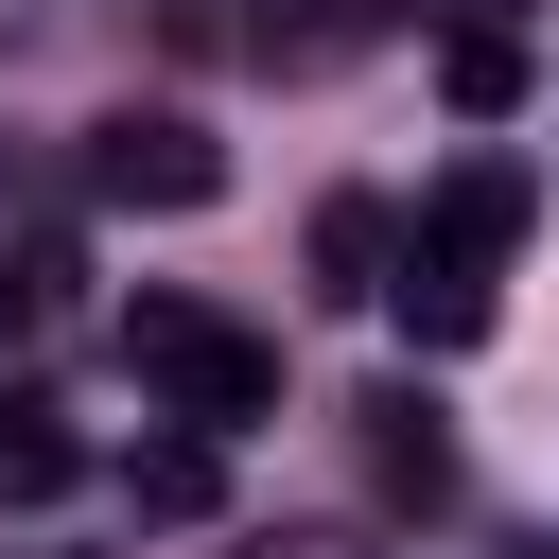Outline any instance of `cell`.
Listing matches in <instances>:
<instances>
[{
    "label": "cell",
    "instance_id": "6da1fadb",
    "mask_svg": "<svg viewBox=\"0 0 559 559\" xmlns=\"http://www.w3.org/2000/svg\"><path fill=\"white\" fill-rule=\"evenodd\" d=\"M122 367L157 384L175 437H245V419H280V349H262L245 314H210V297H140V314H122Z\"/></svg>",
    "mask_w": 559,
    "mask_h": 559
},
{
    "label": "cell",
    "instance_id": "7a4b0ae2",
    "mask_svg": "<svg viewBox=\"0 0 559 559\" xmlns=\"http://www.w3.org/2000/svg\"><path fill=\"white\" fill-rule=\"evenodd\" d=\"M87 192L105 210H210L227 192V140L192 105H122V122H87Z\"/></svg>",
    "mask_w": 559,
    "mask_h": 559
},
{
    "label": "cell",
    "instance_id": "3957f363",
    "mask_svg": "<svg viewBox=\"0 0 559 559\" xmlns=\"http://www.w3.org/2000/svg\"><path fill=\"white\" fill-rule=\"evenodd\" d=\"M384 314H402V349H419V367H454V349H489V314H507V297H489V262L402 245V262H384Z\"/></svg>",
    "mask_w": 559,
    "mask_h": 559
},
{
    "label": "cell",
    "instance_id": "277c9868",
    "mask_svg": "<svg viewBox=\"0 0 559 559\" xmlns=\"http://www.w3.org/2000/svg\"><path fill=\"white\" fill-rule=\"evenodd\" d=\"M349 419H367V472H384L402 507H454V419H437L419 384H367Z\"/></svg>",
    "mask_w": 559,
    "mask_h": 559
},
{
    "label": "cell",
    "instance_id": "5b68a950",
    "mask_svg": "<svg viewBox=\"0 0 559 559\" xmlns=\"http://www.w3.org/2000/svg\"><path fill=\"white\" fill-rule=\"evenodd\" d=\"M419 245L507 262V245H524V175H507V157H454V175H437V210H419Z\"/></svg>",
    "mask_w": 559,
    "mask_h": 559
},
{
    "label": "cell",
    "instance_id": "8992f818",
    "mask_svg": "<svg viewBox=\"0 0 559 559\" xmlns=\"http://www.w3.org/2000/svg\"><path fill=\"white\" fill-rule=\"evenodd\" d=\"M122 507H140V524H210V507H227V437H140V454H122Z\"/></svg>",
    "mask_w": 559,
    "mask_h": 559
},
{
    "label": "cell",
    "instance_id": "52a82bcc",
    "mask_svg": "<svg viewBox=\"0 0 559 559\" xmlns=\"http://www.w3.org/2000/svg\"><path fill=\"white\" fill-rule=\"evenodd\" d=\"M70 472H87V437H70L35 384H0V507H52Z\"/></svg>",
    "mask_w": 559,
    "mask_h": 559
},
{
    "label": "cell",
    "instance_id": "ba28073f",
    "mask_svg": "<svg viewBox=\"0 0 559 559\" xmlns=\"http://www.w3.org/2000/svg\"><path fill=\"white\" fill-rule=\"evenodd\" d=\"M384 35V0H262V70H349Z\"/></svg>",
    "mask_w": 559,
    "mask_h": 559
},
{
    "label": "cell",
    "instance_id": "9c48e42d",
    "mask_svg": "<svg viewBox=\"0 0 559 559\" xmlns=\"http://www.w3.org/2000/svg\"><path fill=\"white\" fill-rule=\"evenodd\" d=\"M384 262H402V227H384L367 192H332V210H314V297H384Z\"/></svg>",
    "mask_w": 559,
    "mask_h": 559
},
{
    "label": "cell",
    "instance_id": "30bf717a",
    "mask_svg": "<svg viewBox=\"0 0 559 559\" xmlns=\"http://www.w3.org/2000/svg\"><path fill=\"white\" fill-rule=\"evenodd\" d=\"M437 87H454V122H507L524 105V35H437Z\"/></svg>",
    "mask_w": 559,
    "mask_h": 559
},
{
    "label": "cell",
    "instance_id": "8fae6325",
    "mask_svg": "<svg viewBox=\"0 0 559 559\" xmlns=\"http://www.w3.org/2000/svg\"><path fill=\"white\" fill-rule=\"evenodd\" d=\"M245 559H367V542H349V524H262Z\"/></svg>",
    "mask_w": 559,
    "mask_h": 559
},
{
    "label": "cell",
    "instance_id": "7c38bea8",
    "mask_svg": "<svg viewBox=\"0 0 559 559\" xmlns=\"http://www.w3.org/2000/svg\"><path fill=\"white\" fill-rule=\"evenodd\" d=\"M524 559H559V542H524Z\"/></svg>",
    "mask_w": 559,
    "mask_h": 559
}]
</instances>
